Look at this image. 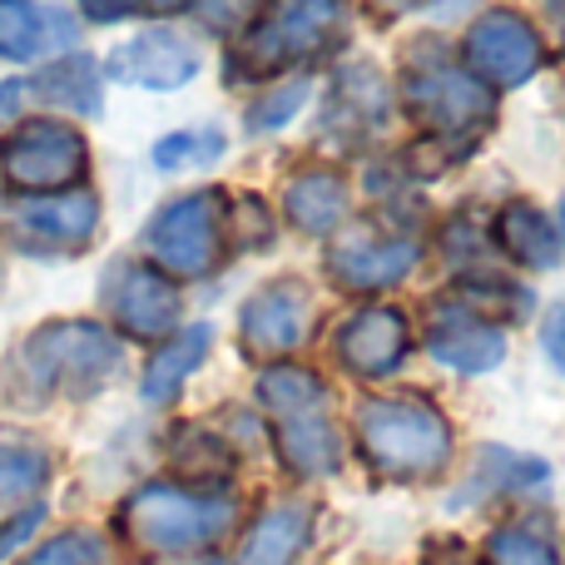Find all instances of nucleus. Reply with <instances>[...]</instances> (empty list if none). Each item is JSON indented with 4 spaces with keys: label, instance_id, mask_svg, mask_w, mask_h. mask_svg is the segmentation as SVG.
<instances>
[{
    "label": "nucleus",
    "instance_id": "nucleus-8",
    "mask_svg": "<svg viewBox=\"0 0 565 565\" xmlns=\"http://www.w3.org/2000/svg\"><path fill=\"white\" fill-rule=\"evenodd\" d=\"M407 109L447 139H471L497 115V89L467 70H417L407 79Z\"/></svg>",
    "mask_w": 565,
    "mask_h": 565
},
{
    "label": "nucleus",
    "instance_id": "nucleus-19",
    "mask_svg": "<svg viewBox=\"0 0 565 565\" xmlns=\"http://www.w3.org/2000/svg\"><path fill=\"white\" fill-rule=\"evenodd\" d=\"M497 238L521 268H556L561 238L551 234V224L536 214V204H507L497 218Z\"/></svg>",
    "mask_w": 565,
    "mask_h": 565
},
{
    "label": "nucleus",
    "instance_id": "nucleus-6",
    "mask_svg": "<svg viewBox=\"0 0 565 565\" xmlns=\"http://www.w3.org/2000/svg\"><path fill=\"white\" fill-rule=\"evenodd\" d=\"M224 238V199L214 189L184 194L149 218V254L179 278H199L214 268Z\"/></svg>",
    "mask_w": 565,
    "mask_h": 565
},
{
    "label": "nucleus",
    "instance_id": "nucleus-3",
    "mask_svg": "<svg viewBox=\"0 0 565 565\" xmlns=\"http://www.w3.org/2000/svg\"><path fill=\"white\" fill-rule=\"evenodd\" d=\"M228 526H234V497H199V491L169 487V481L135 491L125 507V531L159 556L199 551L224 536Z\"/></svg>",
    "mask_w": 565,
    "mask_h": 565
},
{
    "label": "nucleus",
    "instance_id": "nucleus-29",
    "mask_svg": "<svg viewBox=\"0 0 565 565\" xmlns=\"http://www.w3.org/2000/svg\"><path fill=\"white\" fill-rule=\"evenodd\" d=\"M35 526H40V507H30L25 516H20V521H10V526L0 531V556H10V551H15L20 541H25V536H30V531H35Z\"/></svg>",
    "mask_w": 565,
    "mask_h": 565
},
{
    "label": "nucleus",
    "instance_id": "nucleus-9",
    "mask_svg": "<svg viewBox=\"0 0 565 565\" xmlns=\"http://www.w3.org/2000/svg\"><path fill=\"white\" fill-rule=\"evenodd\" d=\"M467 60L481 85H491V89L526 85L541 65V35L516 10H487L467 30Z\"/></svg>",
    "mask_w": 565,
    "mask_h": 565
},
{
    "label": "nucleus",
    "instance_id": "nucleus-24",
    "mask_svg": "<svg viewBox=\"0 0 565 565\" xmlns=\"http://www.w3.org/2000/svg\"><path fill=\"white\" fill-rule=\"evenodd\" d=\"M487 561L491 565H561L556 551H551V541H541L536 531H521V526L497 531L487 546Z\"/></svg>",
    "mask_w": 565,
    "mask_h": 565
},
{
    "label": "nucleus",
    "instance_id": "nucleus-20",
    "mask_svg": "<svg viewBox=\"0 0 565 565\" xmlns=\"http://www.w3.org/2000/svg\"><path fill=\"white\" fill-rule=\"evenodd\" d=\"M308 541V511L302 507H278L248 531L238 565H292V556Z\"/></svg>",
    "mask_w": 565,
    "mask_h": 565
},
{
    "label": "nucleus",
    "instance_id": "nucleus-23",
    "mask_svg": "<svg viewBox=\"0 0 565 565\" xmlns=\"http://www.w3.org/2000/svg\"><path fill=\"white\" fill-rule=\"evenodd\" d=\"M30 89H40L45 99H60L75 115H95L99 109V75L89 60H65V65L45 70L40 79H30Z\"/></svg>",
    "mask_w": 565,
    "mask_h": 565
},
{
    "label": "nucleus",
    "instance_id": "nucleus-21",
    "mask_svg": "<svg viewBox=\"0 0 565 565\" xmlns=\"http://www.w3.org/2000/svg\"><path fill=\"white\" fill-rule=\"evenodd\" d=\"M209 342H214V332L199 322V328H184L174 342H169L164 352H159L154 362H149V372H145V397L149 402H169L179 387H184V377L204 362V352H209Z\"/></svg>",
    "mask_w": 565,
    "mask_h": 565
},
{
    "label": "nucleus",
    "instance_id": "nucleus-26",
    "mask_svg": "<svg viewBox=\"0 0 565 565\" xmlns=\"http://www.w3.org/2000/svg\"><path fill=\"white\" fill-rule=\"evenodd\" d=\"M302 99H308V85H302V79H298V85L274 89L268 99H258V105H254V115H248V129L258 135V129H278V125H288V119L298 115Z\"/></svg>",
    "mask_w": 565,
    "mask_h": 565
},
{
    "label": "nucleus",
    "instance_id": "nucleus-27",
    "mask_svg": "<svg viewBox=\"0 0 565 565\" xmlns=\"http://www.w3.org/2000/svg\"><path fill=\"white\" fill-rule=\"evenodd\" d=\"M199 10H204V20L209 25H218V30H234L238 20L254 10V0H199Z\"/></svg>",
    "mask_w": 565,
    "mask_h": 565
},
{
    "label": "nucleus",
    "instance_id": "nucleus-22",
    "mask_svg": "<svg viewBox=\"0 0 565 565\" xmlns=\"http://www.w3.org/2000/svg\"><path fill=\"white\" fill-rule=\"evenodd\" d=\"M50 477V461L30 441H0V516L30 501Z\"/></svg>",
    "mask_w": 565,
    "mask_h": 565
},
{
    "label": "nucleus",
    "instance_id": "nucleus-17",
    "mask_svg": "<svg viewBox=\"0 0 565 565\" xmlns=\"http://www.w3.org/2000/svg\"><path fill=\"white\" fill-rule=\"evenodd\" d=\"M348 214V189L328 169H308L288 184V218L302 234H332Z\"/></svg>",
    "mask_w": 565,
    "mask_h": 565
},
{
    "label": "nucleus",
    "instance_id": "nucleus-31",
    "mask_svg": "<svg viewBox=\"0 0 565 565\" xmlns=\"http://www.w3.org/2000/svg\"><path fill=\"white\" fill-rule=\"evenodd\" d=\"M139 6H154V10H179L184 0H139Z\"/></svg>",
    "mask_w": 565,
    "mask_h": 565
},
{
    "label": "nucleus",
    "instance_id": "nucleus-10",
    "mask_svg": "<svg viewBox=\"0 0 565 565\" xmlns=\"http://www.w3.org/2000/svg\"><path fill=\"white\" fill-rule=\"evenodd\" d=\"M105 302L129 338H164L179 328V288L154 268L119 264L105 282Z\"/></svg>",
    "mask_w": 565,
    "mask_h": 565
},
{
    "label": "nucleus",
    "instance_id": "nucleus-14",
    "mask_svg": "<svg viewBox=\"0 0 565 565\" xmlns=\"http://www.w3.org/2000/svg\"><path fill=\"white\" fill-rule=\"evenodd\" d=\"M427 348L457 372H491L507 358V338L471 308H437L427 322Z\"/></svg>",
    "mask_w": 565,
    "mask_h": 565
},
{
    "label": "nucleus",
    "instance_id": "nucleus-15",
    "mask_svg": "<svg viewBox=\"0 0 565 565\" xmlns=\"http://www.w3.org/2000/svg\"><path fill=\"white\" fill-rule=\"evenodd\" d=\"M332 274H338L348 288L367 292V288H387V282L407 278L412 264H417V244L412 238H377L367 228H352L332 244Z\"/></svg>",
    "mask_w": 565,
    "mask_h": 565
},
{
    "label": "nucleus",
    "instance_id": "nucleus-33",
    "mask_svg": "<svg viewBox=\"0 0 565 565\" xmlns=\"http://www.w3.org/2000/svg\"><path fill=\"white\" fill-rule=\"evenodd\" d=\"M561 228H565V209H561Z\"/></svg>",
    "mask_w": 565,
    "mask_h": 565
},
{
    "label": "nucleus",
    "instance_id": "nucleus-7",
    "mask_svg": "<svg viewBox=\"0 0 565 565\" xmlns=\"http://www.w3.org/2000/svg\"><path fill=\"white\" fill-rule=\"evenodd\" d=\"M0 169L25 194H55V189L75 184L85 174V139L70 125H60V119H35V125L15 129L6 139Z\"/></svg>",
    "mask_w": 565,
    "mask_h": 565
},
{
    "label": "nucleus",
    "instance_id": "nucleus-4",
    "mask_svg": "<svg viewBox=\"0 0 565 565\" xmlns=\"http://www.w3.org/2000/svg\"><path fill=\"white\" fill-rule=\"evenodd\" d=\"M25 367L40 387L89 397L119 367V342L99 322H50L25 342Z\"/></svg>",
    "mask_w": 565,
    "mask_h": 565
},
{
    "label": "nucleus",
    "instance_id": "nucleus-25",
    "mask_svg": "<svg viewBox=\"0 0 565 565\" xmlns=\"http://www.w3.org/2000/svg\"><path fill=\"white\" fill-rule=\"evenodd\" d=\"M25 565H105V546L89 531H70V536H55L50 546H40Z\"/></svg>",
    "mask_w": 565,
    "mask_h": 565
},
{
    "label": "nucleus",
    "instance_id": "nucleus-11",
    "mask_svg": "<svg viewBox=\"0 0 565 565\" xmlns=\"http://www.w3.org/2000/svg\"><path fill=\"white\" fill-rule=\"evenodd\" d=\"M312 328V298L298 278H278L258 288L244 308V348L254 358H278L292 352Z\"/></svg>",
    "mask_w": 565,
    "mask_h": 565
},
{
    "label": "nucleus",
    "instance_id": "nucleus-30",
    "mask_svg": "<svg viewBox=\"0 0 565 565\" xmlns=\"http://www.w3.org/2000/svg\"><path fill=\"white\" fill-rule=\"evenodd\" d=\"M546 352H551V362L565 372V308H556L546 318Z\"/></svg>",
    "mask_w": 565,
    "mask_h": 565
},
{
    "label": "nucleus",
    "instance_id": "nucleus-34",
    "mask_svg": "<svg viewBox=\"0 0 565 565\" xmlns=\"http://www.w3.org/2000/svg\"><path fill=\"white\" fill-rule=\"evenodd\" d=\"M204 565H218V561H204Z\"/></svg>",
    "mask_w": 565,
    "mask_h": 565
},
{
    "label": "nucleus",
    "instance_id": "nucleus-2",
    "mask_svg": "<svg viewBox=\"0 0 565 565\" xmlns=\"http://www.w3.org/2000/svg\"><path fill=\"white\" fill-rule=\"evenodd\" d=\"M358 437L382 477H431L451 457V427L431 402L372 397L358 407Z\"/></svg>",
    "mask_w": 565,
    "mask_h": 565
},
{
    "label": "nucleus",
    "instance_id": "nucleus-28",
    "mask_svg": "<svg viewBox=\"0 0 565 565\" xmlns=\"http://www.w3.org/2000/svg\"><path fill=\"white\" fill-rule=\"evenodd\" d=\"M79 6H85V15L89 20H125V15H135L139 10V0H79Z\"/></svg>",
    "mask_w": 565,
    "mask_h": 565
},
{
    "label": "nucleus",
    "instance_id": "nucleus-5",
    "mask_svg": "<svg viewBox=\"0 0 565 565\" xmlns=\"http://www.w3.org/2000/svg\"><path fill=\"white\" fill-rule=\"evenodd\" d=\"M338 20H342L338 0H274L268 15L238 40L234 50L238 79H258L278 65L318 55L328 45V35L338 30Z\"/></svg>",
    "mask_w": 565,
    "mask_h": 565
},
{
    "label": "nucleus",
    "instance_id": "nucleus-32",
    "mask_svg": "<svg viewBox=\"0 0 565 565\" xmlns=\"http://www.w3.org/2000/svg\"><path fill=\"white\" fill-rule=\"evenodd\" d=\"M377 6H382V10H407L412 0H377Z\"/></svg>",
    "mask_w": 565,
    "mask_h": 565
},
{
    "label": "nucleus",
    "instance_id": "nucleus-16",
    "mask_svg": "<svg viewBox=\"0 0 565 565\" xmlns=\"http://www.w3.org/2000/svg\"><path fill=\"white\" fill-rule=\"evenodd\" d=\"M75 25L60 10H45L35 0H0V55L6 60H35L50 45H70Z\"/></svg>",
    "mask_w": 565,
    "mask_h": 565
},
{
    "label": "nucleus",
    "instance_id": "nucleus-1",
    "mask_svg": "<svg viewBox=\"0 0 565 565\" xmlns=\"http://www.w3.org/2000/svg\"><path fill=\"white\" fill-rule=\"evenodd\" d=\"M258 402L274 417L278 451L298 477H328L342 461L338 427L328 417V392L308 367H268L258 377Z\"/></svg>",
    "mask_w": 565,
    "mask_h": 565
},
{
    "label": "nucleus",
    "instance_id": "nucleus-12",
    "mask_svg": "<svg viewBox=\"0 0 565 565\" xmlns=\"http://www.w3.org/2000/svg\"><path fill=\"white\" fill-rule=\"evenodd\" d=\"M204 55L194 40L174 35V30H145L129 45H119L109 55V75L125 85H145V89H179L199 75Z\"/></svg>",
    "mask_w": 565,
    "mask_h": 565
},
{
    "label": "nucleus",
    "instance_id": "nucleus-18",
    "mask_svg": "<svg viewBox=\"0 0 565 565\" xmlns=\"http://www.w3.org/2000/svg\"><path fill=\"white\" fill-rule=\"evenodd\" d=\"M95 218H99V204L95 194H50L40 199V204H30L25 214H20V228L25 234H40L50 238V244H85L89 234H95Z\"/></svg>",
    "mask_w": 565,
    "mask_h": 565
},
{
    "label": "nucleus",
    "instance_id": "nucleus-13",
    "mask_svg": "<svg viewBox=\"0 0 565 565\" xmlns=\"http://www.w3.org/2000/svg\"><path fill=\"white\" fill-rule=\"evenodd\" d=\"M338 358L358 377H387L407 358V322L397 308H362L358 318L342 322L338 332Z\"/></svg>",
    "mask_w": 565,
    "mask_h": 565
}]
</instances>
